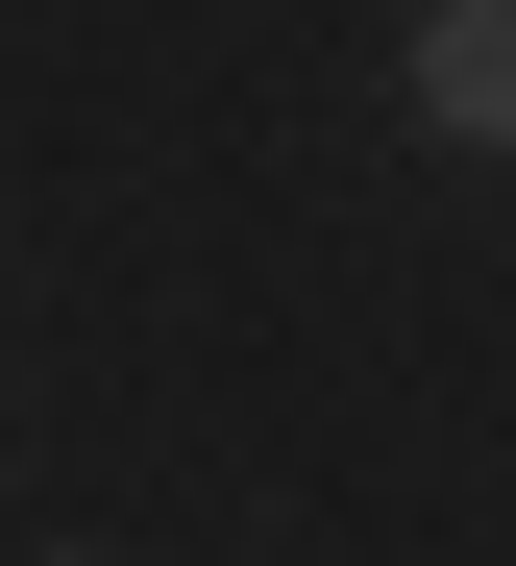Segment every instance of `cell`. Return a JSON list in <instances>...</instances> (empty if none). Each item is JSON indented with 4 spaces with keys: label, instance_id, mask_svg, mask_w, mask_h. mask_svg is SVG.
<instances>
[{
    "label": "cell",
    "instance_id": "1",
    "mask_svg": "<svg viewBox=\"0 0 516 566\" xmlns=\"http://www.w3.org/2000/svg\"><path fill=\"white\" fill-rule=\"evenodd\" d=\"M393 99H419V148L516 172V0H419V25H393Z\"/></svg>",
    "mask_w": 516,
    "mask_h": 566
},
{
    "label": "cell",
    "instance_id": "2",
    "mask_svg": "<svg viewBox=\"0 0 516 566\" xmlns=\"http://www.w3.org/2000/svg\"><path fill=\"white\" fill-rule=\"evenodd\" d=\"M25 566H98V542H25Z\"/></svg>",
    "mask_w": 516,
    "mask_h": 566
}]
</instances>
